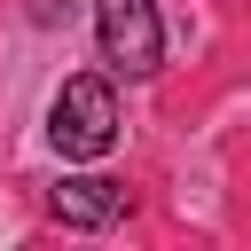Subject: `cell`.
<instances>
[{"label": "cell", "mask_w": 251, "mask_h": 251, "mask_svg": "<svg viewBox=\"0 0 251 251\" xmlns=\"http://www.w3.org/2000/svg\"><path fill=\"white\" fill-rule=\"evenodd\" d=\"M47 204H55V220H63V227H110V220H118L133 196H126L118 180H94V173H78V180H63Z\"/></svg>", "instance_id": "3957f363"}, {"label": "cell", "mask_w": 251, "mask_h": 251, "mask_svg": "<svg viewBox=\"0 0 251 251\" xmlns=\"http://www.w3.org/2000/svg\"><path fill=\"white\" fill-rule=\"evenodd\" d=\"M47 141H55L63 157H78V165L110 157V149H118V94H110L102 78H63V94H55V110H47Z\"/></svg>", "instance_id": "6da1fadb"}, {"label": "cell", "mask_w": 251, "mask_h": 251, "mask_svg": "<svg viewBox=\"0 0 251 251\" xmlns=\"http://www.w3.org/2000/svg\"><path fill=\"white\" fill-rule=\"evenodd\" d=\"M94 31H102V55H110L126 78H149L157 55H165L157 0H94Z\"/></svg>", "instance_id": "7a4b0ae2"}, {"label": "cell", "mask_w": 251, "mask_h": 251, "mask_svg": "<svg viewBox=\"0 0 251 251\" xmlns=\"http://www.w3.org/2000/svg\"><path fill=\"white\" fill-rule=\"evenodd\" d=\"M31 16L39 24H71V0H31Z\"/></svg>", "instance_id": "277c9868"}]
</instances>
